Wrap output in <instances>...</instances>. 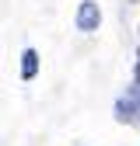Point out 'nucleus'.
Segmentation results:
<instances>
[{"label":"nucleus","mask_w":140,"mask_h":146,"mask_svg":"<svg viewBox=\"0 0 140 146\" xmlns=\"http://www.w3.org/2000/svg\"><path fill=\"white\" fill-rule=\"evenodd\" d=\"M112 115H116L119 125H137V122H140V84L126 87V94H119Z\"/></svg>","instance_id":"1"},{"label":"nucleus","mask_w":140,"mask_h":146,"mask_svg":"<svg viewBox=\"0 0 140 146\" xmlns=\"http://www.w3.org/2000/svg\"><path fill=\"white\" fill-rule=\"evenodd\" d=\"M74 25L84 35H95L102 28V7L95 4V0H81V4H77V14H74Z\"/></svg>","instance_id":"2"},{"label":"nucleus","mask_w":140,"mask_h":146,"mask_svg":"<svg viewBox=\"0 0 140 146\" xmlns=\"http://www.w3.org/2000/svg\"><path fill=\"white\" fill-rule=\"evenodd\" d=\"M35 77H39V52L25 49L21 52V80H35Z\"/></svg>","instance_id":"3"},{"label":"nucleus","mask_w":140,"mask_h":146,"mask_svg":"<svg viewBox=\"0 0 140 146\" xmlns=\"http://www.w3.org/2000/svg\"><path fill=\"white\" fill-rule=\"evenodd\" d=\"M133 84H140V52H137V66H133Z\"/></svg>","instance_id":"4"}]
</instances>
